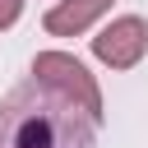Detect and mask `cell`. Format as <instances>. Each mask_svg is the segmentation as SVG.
I'll use <instances>...</instances> for the list:
<instances>
[{
	"instance_id": "cell-5",
	"label": "cell",
	"mask_w": 148,
	"mask_h": 148,
	"mask_svg": "<svg viewBox=\"0 0 148 148\" xmlns=\"http://www.w3.org/2000/svg\"><path fill=\"white\" fill-rule=\"evenodd\" d=\"M23 5H28V0H0V32H9V28L18 23V14H23Z\"/></svg>"
},
{
	"instance_id": "cell-2",
	"label": "cell",
	"mask_w": 148,
	"mask_h": 148,
	"mask_svg": "<svg viewBox=\"0 0 148 148\" xmlns=\"http://www.w3.org/2000/svg\"><path fill=\"white\" fill-rule=\"evenodd\" d=\"M28 74L42 79V83H51V88H60L65 97H74L83 111H92L102 120V88H97V79L88 74V65L79 56H69V51H37Z\"/></svg>"
},
{
	"instance_id": "cell-3",
	"label": "cell",
	"mask_w": 148,
	"mask_h": 148,
	"mask_svg": "<svg viewBox=\"0 0 148 148\" xmlns=\"http://www.w3.org/2000/svg\"><path fill=\"white\" fill-rule=\"evenodd\" d=\"M92 56H97L106 69H134V65L148 56V23H143L139 14L111 18V23L92 37Z\"/></svg>"
},
{
	"instance_id": "cell-4",
	"label": "cell",
	"mask_w": 148,
	"mask_h": 148,
	"mask_svg": "<svg viewBox=\"0 0 148 148\" xmlns=\"http://www.w3.org/2000/svg\"><path fill=\"white\" fill-rule=\"evenodd\" d=\"M106 9H111V0H56V5L46 9L42 28H46L51 37H79V32H88Z\"/></svg>"
},
{
	"instance_id": "cell-1",
	"label": "cell",
	"mask_w": 148,
	"mask_h": 148,
	"mask_svg": "<svg viewBox=\"0 0 148 148\" xmlns=\"http://www.w3.org/2000/svg\"><path fill=\"white\" fill-rule=\"evenodd\" d=\"M97 130L92 111L32 74L0 102V148H92Z\"/></svg>"
}]
</instances>
